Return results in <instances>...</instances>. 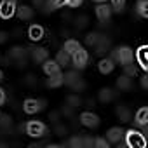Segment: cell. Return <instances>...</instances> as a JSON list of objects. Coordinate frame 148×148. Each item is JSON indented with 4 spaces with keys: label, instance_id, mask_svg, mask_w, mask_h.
I'll use <instances>...</instances> for the list:
<instances>
[{
    "label": "cell",
    "instance_id": "cell-1",
    "mask_svg": "<svg viewBox=\"0 0 148 148\" xmlns=\"http://www.w3.org/2000/svg\"><path fill=\"white\" fill-rule=\"evenodd\" d=\"M112 59H113V63H119V64H129V63L134 61V52L127 45L115 47L112 51Z\"/></svg>",
    "mask_w": 148,
    "mask_h": 148
},
{
    "label": "cell",
    "instance_id": "cell-2",
    "mask_svg": "<svg viewBox=\"0 0 148 148\" xmlns=\"http://www.w3.org/2000/svg\"><path fill=\"white\" fill-rule=\"evenodd\" d=\"M124 136H125V145L129 148H145L146 146V138L143 132L136 131V129H129V131H124Z\"/></svg>",
    "mask_w": 148,
    "mask_h": 148
},
{
    "label": "cell",
    "instance_id": "cell-3",
    "mask_svg": "<svg viewBox=\"0 0 148 148\" xmlns=\"http://www.w3.org/2000/svg\"><path fill=\"white\" fill-rule=\"evenodd\" d=\"M25 131H26V134H28L30 138H44L49 129H47V125H45L44 122H40V120H30V122L25 124Z\"/></svg>",
    "mask_w": 148,
    "mask_h": 148
},
{
    "label": "cell",
    "instance_id": "cell-4",
    "mask_svg": "<svg viewBox=\"0 0 148 148\" xmlns=\"http://www.w3.org/2000/svg\"><path fill=\"white\" fill-rule=\"evenodd\" d=\"M26 58H28V51L21 45H14L7 54V61H14L18 66H26Z\"/></svg>",
    "mask_w": 148,
    "mask_h": 148
},
{
    "label": "cell",
    "instance_id": "cell-5",
    "mask_svg": "<svg viewBox=\"0 0 148 148\" xmlns=\"http://www.w3.org/2000/svg\"><path fill=\"white\" fill-rule=\"evenodd\" d=\"M70 58H71L70 61L73 63L75 70H84L87 66V61H89V54H87V51H84V47H80L77 52H73Z\"/></svg>",
    "mask_w": 148,
    "mask_h": 148
},
{
    "label": "cell",
    "instance_id": "cell-6",
    "mask_svg": "<svg viewBox=\"0 0 148 148\" xmlns=\"http://www.w3.org/2000/svg\"><path fill=\"white\" fill-rule=\"evenodd\" d=\"M44 106H45V101H44V99H33V98H28V99H25V103H23V112L28 113V115H33V113L42 112Z\"/></svg>",
    "mask_w": 148,
    "mask_h": 148
},
{
    "label": "cell",
    "instance_id": "cell-7",
    "mask_svg": "<svg viewBox=\"0 0 148 148\" xmlns=\"http://www.w3.org/2000/svg\"><path fill=\"white\" fill-rule=\"evenodd\" d=\"M112 5H108L106 2H101L98 7H96V18L101 21V26H105V25H108V21H110V18H112Z\"/></svg>",
    "mask_w": 148,
    "mask_h": 148
},
{
    "label": "cell",
    "instance_id": "cell-8",
    "mask_svg": "<svg viewBox=\"0 0 148 148\" xmlns=\"http://www.w3.org/2000/svg\"><path fill=\"white\" fill-rule=\"evenodd\" d=\"M16 14V4L11 0H2L0 2V18L4 19H11Z\"/></svg>",
    "mask_w": 148,
    "mask_h": 148
},
{
    "label": "cell",
    "instance_id": "cell-9",
    "mask_svg": "<svg viewBox=\"0 0 148 148\" xmlns=\"http://www.w3.org/2000/svg\"><path fill=\"white\" fill-rule=\"evenodd\" d=\"M80 122H82V125H86L89 129H94V127L99 125V117L92 112H82L80 113Z\"/></svg>",
    "mask_w": 148,
    "mask_h": 148
},
{
    "label": "cell",
    "instance_id": "cell-10",
    "mask_svg": "<svg viewBox=\"0 0 148 148\" xmlns=\"http://www.w3.org/2000/svg\"><path fill=\"white\" fill-rule=\"evenodd\" d=\"M134 58L138 59V64H139L143 70H148V47H146V45H141V47L134 52Z\"/></svg>",
    "mask_w": 148,
    "mask_h": 148
},
{
    "label": "cell",
    "instance_id": "cell-11",
    "mask_svg": "<svg viewBox=\"0 0 148 148\" xmlns=\"http://www.w3.org/2000/svg\"><path fill=\"white\" fill-rule=\"evenodd\" d=\"M30 54H32V59L35 63H44L49 58V51L45 47H32L30 49Z\"/></svg>",
    "mask_w": 148,
    "mask_h": 148
},
{
    "label": "cell",
    "instance_id": "cell-12",
    "mask_svg": "<svg viewBox=\"0 0 148 148\" xmlns=\"http://www.w3.org/2000/svg\"><path fill=\"white\" fill-rule=\"evenodd\" d=\"M124 138V129L122 127H112L106 132V141L108 143H119Z\"/></svg>",
    "mask_w": 148,
    "mask_h": 148
},
{
    "label": "cell",
    "instance_id": "cell-13",
    "mask_svg": "<svg viewBox=\"0 0 148 148\" xmlns=\"http://www.w3.org/2000/svg\"><path fill=\"white\" fill-rule=\"evenodd\" d=\"M110 45H112V40H110L106 35H99V38H98V42H96L94 49H96V52H98V54H105V52L110 49Z\"/></svg>",
    "mask_w": 148,
    "mask_h": 148
},
{
    "label": "cell",
    "instance_id": "cell-14",
    "mask_svg": "<svg viewBox=\"0 0 148 148\" xmlns=\"http://www.w3.org/2000/svg\"><path fill=\"white\" fill-rule=\"evenodd\" d=\"M134 122H136V125H139V127L148 125V106H141V108L136 112Z\"/></svg>",
    "mask_w": 148,
    "mask_h": 148
},
{
    "label": "cell",
    "instance_id": "cell-15",
    "mask_svg": "<svg viewBox=\"0 0 148 148\" xmlns=\"http://www.w3.org/2000/svg\"><path fill=\"white\" fill-rule=\"evenodd\" d=\"M42 68H44V73H45L47 77H49V75H54V73H59V71H61V70H59L61 66H59V64L56 63V59L52 61V59H49V58H47V59L44 61Z\"/></svg>",
    "mask_w": 148,
    "mask_h": 148
},
{
    "label": "cell",
    "instance_id": "cell-16",
    "mask_svg": "<svg viewBox=\"0 0 148 148\" xmlns=\"http://www.w3.org/2000/svg\"><path fill=\"white\" fill-rule=\"evenodd\" d=\"M63 5H66V0H47V2H44V5H42V12L49 14V12L63 7Z\"/></svg>",
    "mask_w": 148,
    "mask_h": 148
},
{
    "label": "cell",
    "instance_id": "cell-17",
    "mask_svg": "<svg viewBox=\"0 0 148 148\" xmlns=\"http://www.w3.org/2000/svg\"><path fill=\"white\" fill-rule=\"evenodd\" d=\"M16 14H18V18L19 19H23V21H30L32 18H33V9L30 7V5H19V7H16Z\"/></svg>",
    "mask_w": 148,
    "mask_h": 148
},
{
    "label": "cell",
    "instance_id": "cell-18",
    "mask_svg": "<svg viewBox=\"0 0 148 148\" xmlns=\"http://www.w3.org/2000/svg\"><path fill=\"white\" fill-rule=\"evenodd\" d=\"M98 68H99V71L103 73V75H108V73H112V71H113L115 63H113V59H112V58H105V59H101V61H99Z\"/></svg>",
    "mask_w": 148,
    "mask_h": 148
},
{
    "label": "cell",
    "instance_id": "cell-19",
    "mask_svg": "<svg viewBox=\"0 0 148 148\" xmlns=\"http://www.w3.org/2000/svg\"><path fill=\"white\" fill-rule=\"evenodd\" d=\"M11 129H12V119L9 117V115H2L0 113V134H7V132H11Z\"/></svg>",
    "mask_w": 148,
    "mask_h": 148
},
{
    "label": "cell",
    "instance_id": "cell-20",
    "mask_svg": "<svg viewBox=\"0 0 148 148\" xmlns=\"http://www.w3.org/2000/svg\"><path fill=\"white\" fill-rule=\"evenodd\" d=\"M117 87L120 91H131L132 89V79L127 77V75H120L117 79Z\"/></svg>",
    "mask_w": 148,
    "mask_h": 148
},
{
    "label": "cell",
    "instance_id": "cell-21",
    "mask_svg": "<svg viewBox=\"0 0 148 148\" xmlns=\"http://www.w3.org/2000/svg\"><path fill=\"white\" fill-rule=\"evenodd\" d=\"M47 87H59V86H63L64 84V79H63V73L59 71V73H54V75H49V79H47Z\"/></svg>",
    "mask_w": 148,
    "mask_h": 148
},
{
    "label": "cell",
    "instance_id": "cell-22",
    "mask_svg": "<svg viewBox=\"0 0 148 148\" xmlns=\"http://www.w3.org/2000/svg\"><path fill=\"white\" fill-rule=\"evenodd\" d=\"M28 37H30L32 40H40V38L44 37V28H42L40 25H32V26L28 28Z\"/></svg>",
    "mask_w": 148,
    "mask_h": 148
},
{
    "label": "cell",
    "instance_id": "cell-23",
    "mask_svg": "<svg viewBox=\"0 0 148 148\" xmlns=\"http://www.w3.org/2000/svg\"><path fill=\"white\" fill-rule=\"evenodd\" d=\"M80 47H82V45H80V44H79V40H75V38H68V40L64 42V45H63V49H64L70 56H71L73 52H77Z\"/></svg>",
    "mask_w": 148,
    "mask_h": 148
},
{
    "label": "cell",
    "instance_id": "cell-24",
    "mask_svg": "<svg viewBox=\"0 0 148 148\" xmlns=\"http://www.w3.org/2000/svg\"><path fill=\"white\" fill-rule=\"evenodd\" d=\"M70 59H71V58H70V54H68L64 49H61V51L56 54V63H58L59 66H63V68L70 64Z\"/></svg>",
    "mask_w": 148,
    "mask_h": 148
},
{
    "label": "cell",
    "instance_id": "cell-25",
    "mask_svg": "<svg viewBox=\"0 0 148 148\" xmlns=\"http://www.w3.org/2000/svg\"><path fill=\"white\" fill-rule=\"evenodd\" d=\"M117 117H119L122 122H131L132 113H131V110H129L127 106H120V105H119V108H117Z\"/></svg>",
    "mask_w": 148,
    "mask_h": 148
},
{
    "label": "cell",
    "instance_id": "cell-26",
    "mask_svg": "<svg viewBox=\"0 0 148 148\" xmlns=\"http://www.w3.org/2000/svg\"><path fill=\"white\" fill-rule=\"evenodd\" d=\"M66 105H68L70 108H73V110H77V108H80V105H82V98H80L79 94H70V96L66 98Z\"/></svg>",
    "mask_w": 148,
    "mask_h": 148
},
{
    "label": "cell",
    "instance_id": "cell-27",
    "mask_svg": "<svg viewBox=\"0 0 148 148\" xmlns=\"http://www.w3.org/2000/svg\"><path fill=\"white\" fill-rule=\"evenodd\" d=\"M136 12L141 18H148V0H138L136 2Z\"/></svg>",
    "mask_w": 148,
    "mask_h": 148
},
{
    "label": "cell",
    "instance_id": "cell-28",
    "mask_svg": "<svg viewBox=\"0 0 148 148\" xmlns=\"http://www.w3.org/2000/svg\"><path fill=\"white\" fill-rule=\"evenodd\" d=\"M113 96H115V92H113L112 89H108V87H103V89L99 91V101H101V103H110V101L113 99Z\"/></svg>",
    "mask_w": 148,
    "mask_h": 148
},
{
    "label": "cell",
    "instance_id": "cell-29",
    "mask_svg": "<svg viewBox=\"0 0 148 148\" xmlns=\"http://www.w3.org/2000/svg\"><path fill=\"white\" fill-rule=\"evenodd\" d=\"M63 79H64V84L71 86L73 82H77V80L80 79V75H79V71H77V70H71V71L64 73V75H63Z\"/></svg>",
    "mask_w": 148,
    "mask_h": 148
},
{
    "label": "cell",
    "instance_id": "cell-30",
    "mask_svg": "<svg viewBox=\"0 0 148 148\" xmlns=\"http://www.w3.org/2000/svg\"><path fill=\"white\" fill-rule=\"evenodd\" d=\"M66 146H70V148H82V136H71L68 139Z\"/></svg>",
    "mask_w": 148,
    "mask_h": 148
},
{
    "label": "cell",
    "instance_id": "cell-31",
    "mask_svg": "<svg viewBox=\"0 0 148 148\" xmlns=\"http://www.w3.org/2000/svg\"><path fill=\"white\" fill-rule=\"evenodd\" d=\"M99 35H101V33H98V32H91V33H87V35H86V44L91 45V47H94L96 42H98V38H99Z\"/></svg>",
    "mask_w": 148,
    "mask_h": 148
},
{
    "label": "cell",
    "instance_id": "cell-32",
    "mask_svg": "<svg viewBox=\"0 0 148 148\" xmlns=\"http://www.w3.org/2000/svg\"><path fill=\"white\" fill-rule=\"evenodd\" d=\"M124 75H127V77H136V75H138V66H134L132 63L124 64Z\"/></svg>",
    "mask_w": 148,
    "mask_h": 148
},
{
    "label": "cell",
    "instance_id": "cell-33",
    "mask_svg": "<svg viewBox=\"0 0 148 148\" xmlns=\"http://www.w3.org/2000/svg\"><path fill=\"white\" fill-rule=\"evenodd\" d=\"M124 7H125V0H112V11L113 12H124Z\"/></svg>",
    "mask_w": 148,
    "mask_h": 148
},
{
    "label": "cell",
    "instance_id": "cell-34",
    "mask_svg": "<svg viewBox=\"0 0 148 148\" xmlns=\"http://www.w3.org/2000/svg\"><path fill=\"white\" fill-rule=\"evenodd\" d=\"M94 148H110V143L105 138H96L94 139Z\"/></svg>",
    "mask_w": 148,
    "mask_h": 148
},
{
    "label": "cell",
    "instance_id": "cell-35",
    "mask_svg": "<svg viewBox=\"0 0 148 148\" xmlns=\"http://www.w3.org/2000/svg\"><path fill=\"white\" fill-rule=\"evenodd\" d=\"M82 148H94V138L84 136L82 138Z\"/></svg>",
    "mask_w": 148,
    "mask_h": 148
},
{
    "label": "cell",
    "instance_id": "cell-36",
    "mask_svg": "<svg viewBox=\"0 0 148 148\" xmlns=\"http://www.w3.org/2000/svg\"><path fill=\"white\" fill-rule=\"evenodd\" d=\"M73 91H75V92H80V91H84V87H86V84H84V80L82 79H79L77 82H73L71 86H70Z\"/></svg>",
    "mask_w": 148,
    "mask_h": 148
},
{
    "label": "cell",
    "instance_id": "cell-37",
    "mask_svg": "<svg viewBox=\"0 0 148 148\" xmlns=\"http://www.w3.org/2000/svg\"><path fill=\"white\" fill-rule=\"evenodd\" d=\"M87 16H79L77 19H75V26L77 28H84V26H87Z\"/></svg>",
    "mask_w": 148,
    "mask_h": 148
},
{
    "label": "cell",
    "instance_id": "cell-38",
    "mask_svg": "<svg viewBox=\"0 0 148 148\" xmlns=\"http://www.w3.org/2000/svg\"><path fill=\"white\" fill-rule=\"evenodd\" d=\"M68 132V129H66V125H61V124H56V127H54V134L56 136H64Z\"/></svg>",
    "mask_w": 148,
    "mask_h": 148
},
{
    "label": "cell",
    "instance_id": "cell-39",
    "mask_svg": "<svg viewBox=\"0 0 148 148\" xmlns=\"http://www.w3.org/2000/svg\"><path fill=\"white\" fill-rule=\"evenodd\" d=\"M82 2H84V0H66V5H70V7L75 9V7H80Z\"/></svg>",
    "mask_w": 148,
    "mask_h": 148
},
{
    "label": "cell",
    "instance_id": "cell-40",
    "mask_svg": "<svg viewBox=\"0 0 148 148\" xmlns=\"http://www.w3.org/2000/svg\"><path fill=\"white\" fill-rule=\"evenodd\" d=\"M61 113H64L66 117H71V115H73V108H70V106L66 105V106H63V108H61Z\"/></svg>",
    "mask_w": 148,
    "mask_h": 148
},
{
    "label": "cell",
    "instance_id": "cell-41",
    "mask_svg": "<svg viewBox=\"0 0 148 148\" xmlns=\"http://www.w3.org/2000/svg\"><path fill=\"white\" fill-rule=\"evenodd\" d=\"M7 101V96H5V91L2 89V87H0V106H2L4 103Z\"/></svg>",
    "mask_w": 148,
    "mask_h": 148
},
{
    "label": "cell",
    "instance_id": "cell-42",
    "mask_svg": "<svg viewBox=\"0 0 148 148\" xmlns=\"http://www.w3.org/2000/svg\"><path fill=\"white\" fill-rule=\"evenodd\" d=\"M26 84L35 86V84H37V77H35V75H28V77H26Z\"/></svg>",
    "mask_w": 148,
    "mask_h": 148
},
{
    "label": "cell",
    "instance_id": "cell-43",
    "mask_svg": "<svg viewBox=\"0 0 148 148\" xmlns=\"http://www.w3.org/2000/svg\"><path fill=\"white\" fill-rule=\"evenodd\" d=\"M141 87L143 89H148V75H143L141 77Z\"/></svg>",
    "mask_w": 148,
    "mask_h": 148
},
{
    "label": "cell",
    "instance_id": "cell-44",
    "mask_svg": "<svg viewBox=\"0 0 148 148\" xmlns=\"http://www.w3.org/2000/svg\"><path fill=\"white\" fill-rule=\"evenodd\" d=\"M49 119H51V122H58L59 113H58V112H51V113H49Z\"/></svg>",
    "mask_w": 148,
    "mask_h": 148
},
{
    "label": "cell",
    "instance_id": "cell-45",
    "mask_svg": "<svg viewBox=\"0 0 148 148\" xmlns=\"http://www.w3.org/2000/svg\"><path fill=\"white\" fill-rule=\"evenodd\" d=\"M7 38H9V33H5V32H0V44L7 42Z\"/></svg>",
    "mask_w": 148,
    "mask_h": 148
},
{
    "label": "cell",
    "instance_id": "cell-46",
    "mask_svg": "<svg viewBox=\"0 0 148 148\" xmlns=\"http://www.w3.org/2000/svg\"><path fill=\"white\" fill-rule=\"evenodd\" d=\"M44 2H45V0H33V5H35V7H42Z\"/></svg>",
    "mask_w": 148,
    "mask_h": 148
},
{
    "label": "cell",
    "instance_id": "cell-47",
    "mask_svg": "<svg viewBox=\"0 0 148 148\" xmlns=\"http://www.w3.org/2000/svg\"><path fill=\"white\" fill-rule=\"evenodd\" d=\"M4 80V73H2V70H0V82Z\"/></svg>",
    "mask_w": 148,
    "mask_h": 148
},
{
    "label": "cell",
    "instance_id": "cell-48",
    "mask_svg": "<svg viewBox=\"0 0 148 148\" xmlns=\"http://www.w3.org/2000/svg\"><path fill=\"white\" fill-rule=\"evenodd\" d=\"M92 2H98V4H101V2H106V0H92Z\"/></svg>",
    "mask_w": 148,
    "mask_h": 148
},
{
    "label": "cell",
    "instance_id": "cell-49",
    "mask_svg": "<svg viewBox=\"0 0 148 148\" xmlns=\"http://www.w3.org/2000/svg\"><path fill=\"white\" fill-rule=\"evenodd\" d=\"M11 2H16V0H11Z\"/></svg>",
    "mask_w": 148,
    "mask_h": 148
}]
</instances>
